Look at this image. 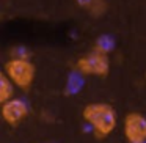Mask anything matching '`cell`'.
I'll return each instance as SVG.
<instances>
[{"mask_svg": "<svg viewBox=\"0 0 146 143\" xmlns=\"http://www.w3.org/2000/svg\"><path fill=\"white\" fill-rule=\"evenodd\" d=\"M82 118L98 140H104L116 129L118 115L113 105L107 102H91L82 110Z\"/></svg>", "mask_w": 146, "mask_h": 143, "instance_id": "1", "label": "cell"}, {"mask_svg": "<svg viewBox=\"0 0 146 143\" xmlns=\"http://www.w3.org/2000/svg\"><path fill=\"white\" fill-rule=\"evenodd\" d=\"M107 2L105 0H91L90 5L86 7V11L91 14L93 17H101L107 13Z\"/></svg>", "mask_w": 146, "mask_h": 143, "instance_id": "7", "label": "cell"}, {"mask_svg": "<svg viewBox=\"0 0 146 143\" xmlns=\"http://www.w3.org/2000/svg\"><path fill=\"white\" fill-rule=\"evenodd\" d=\"M94 47L99 49V51H102V52H105V54H110L111 49H113V41H111L108 36H99V39L96 41Z\"/></svg>", "mask_w": 146, "mask_h": 143, "instance_id": "8", "label": "cell"}, {"mask_svg": "<svg viewBox=\"0 0 146 143\" xmlns=\"http://www.w3.org/2000/svg\"><path fill=\"white\" fill-rule=\"evenodd\" d=\"M29 116V105L19 98H13L2 104V118L7 124L16 127Z\"/></svg>", "mask_w": 146, "mask_h": 143, "instance_id": "5", "label": "cell"}, {"mask_svg": "<svg viewBox=\"0 0 146 143\" xmlns=\"http://www.w3.org/2000/svg\"><path fill=\"white\" fill-rule=\"evenodd\" d=\"M14 86L16 85H14L13 80H11L7 74L5 72L0 74V102H2V104L7 102V101H10V99H13Z\"/></svg>", "mask_w": 146, "mask_h": 143, "instance_id": "6", "label": "cell"}, {"mask_svg": "<svg viewBox=\"0 0 146 143\" xmlns=\"http://www.w3.org/2000/svg\"><path fill=\"white\" fill-rule=\"evenodd\" d=\"M77 3L80 5V7H83V8H86L90 5V2H91V0H76Z\"/></svg>", "mask_w": 146, "mask_h": 143, "instance_id": "9", "label": "cell"}, {"mask_svg": "<svg viewBox=\"0 0 146 143\" xmlns=\"http://www.w3.org/2000/svg\"><path fill=\"white\" fill-rule=\"evenodd\" d=\"M76 69L82 76L107 77L110 72V57L105 52L93 47V51L77 58Z\"/></svg>", "mask_w": 146, "mask_h": 143, "instance_id": "3", "label": "cell"}, {"mask_svg": "<svg viewBox=\"0 0 146 143\" xmlns=\"http://www.w3.org/2000/svg\"><path fill=\"white\" fill-rule=\"evenodd\" d=\"M3 72L13 80V83L17 88L30 90L36 77V66L32 63L30 58H22V57H11L5 63Z\"/></svg>", "mask_w": 146, "mask_h": 143, "instance_id": "2", "label": "cell"}, {"mask_svg": "<svg viewBox=\"0 0 146 143\" xmlns=\"http://www.w3.org/2000/svg\"><path fill=\"white\" fill-rule=\"evenodd\" d=\"M123 134L127 143H146V116L140 112H129L123 120Z\"/></svg>", "mask_w": 146, "mask_h": 143, "instance_id": "4", "label": "cell"}]
</instances>
